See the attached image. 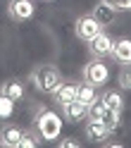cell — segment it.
Returning a JSON list of instances; mask_svg holds the SVG:
<instances>
[{
    "mask_svg": "<svg viewBox=\"0 0 131 148\" xmlns=\"http://www.w3.org/2000/svg\"><path fill=\"white\" fill-rule=\"evenodd\" d=\"M36 132L41 141H57L62 134V117L48 108H41L36 115Z\"/></svg>",
    "mask_w": 131,
    "mask_h": 148,
    "instance_id": "obj_1",
    "label": "cell"
},
{
    "mask_svg": "<svg viewBox=\"0 0 131 148\" xmlns=\"http://www.w3.org/2000/svg\"><path fill=\"white\" fill-rule=\"evenodd\" d=\"M31 81H33V86L38 91H43V93H53V91L60 86L62 74H60V69L55 67V64H41L38 69H33Z\"/></svg>",
    "mask_w": 131,
    "mask_h": 148,
    "instance_id": "obj_2",
    "label": "cell"
},
{
    "mask_svg": "<svg viewBox=\"0 0 131 148\" xmlns=\"http://www.w3.org/2000/svg\"><path fill=\"white\" fill-rule=\"evenodd\" d=\"M107 79H110V67L102 58H93L83 64V81L86 84H93L96 88H100L107 84Z\"/></svg>",
    "mask_w": 131,
    "mask_h": 148,
    "instance_id": "obj_3",
    "label": "cell"
},
{
    "mask_svg": "<svg viewBox=\"0 0 131 148\" xmlns=\"http://www.w3.org/2000/svg\"><path fill=\"white\" fill-rule=\"evenodd\" d=\"M74 31H76V36H79L81 41L88 43V41H93V38L102 31V26L96 22V17H93V14H83V17H79V19H76Z\"/></svg>",
    "mask_w": 131,
    "mask_h": 148,
    "instance_id": "obj_4",
    "label": "cell"
},
{
    "mask_svg": "<svg viewBox=\"0 0 131 148\" xmlns=\"http://www.w3.org/2000/svg\"><path fill=\"white\" fill-rule=\"evenodd\" d=\"M7 14L14 22H29L36 14V5H33V0H10L7 3Z\"/></svg>",
    "mask_w": 131,
    "mask_h": 148,
    "instance_id": "obj_5",
    "label": "cell"
},
{
    "mask_svg": "<svg viewBox=\"0 0 131 148\" xmlns=\"http://www.w3.org/2000/svg\"><path fill=\"white\" fill-rule=\"evenodd\" d=\"M112 45H115L112 36L100 31L93 41H88V50H91L93 58H110V55H112Z\"/></svg>",
    "mask_w": 131,
    "mask_h": 148,
    "instance_id": "obj_6",
    "label": "cell"
},
{
    "mask_svg": "<svg viewBox=\"0 0 131 148\" xmlns=\"http://www.w3.org/2000/svg\"><path fill=\"white\" fill-rule=\"evenodd\" d=\"M91 14L96 17V22H98L100 26H110V24H115V19H117V10H115L112 5H107L105 0H100V3L93 7Z\"/></svg>",
    "mask_w": 131,
    "mask_h": 148,
    "instance_id": "obj_7",
    "label": "cell"
},
{
    "mask_svg": "<svg viewBox=\"0 0 131 148\" xmlns=\"http://www.w3.org/2000/svg\"><path fill=\"white\" fill-rule=\"evenodd\" d=\"M110 134H112V132L105 127V122H102V119H88V124H86V136H88V141L102 143V141H107Z\"/></svg>",
    "mask_w": 131,
    "mask_h": 148,
    "instance_id": "obj_8",
    "label": "cell"
},
{
    "mask_svg": "<svg viewBox=\"0 0 131 148\" xmlns=\"http://www.w3.org/2000/svg\"><path fill=\"white\" fill-rule=\"evenodd\" d=\"M62 115H64V119H69V122H81V119L88 117V105L79 103V100H69V103L62 105Z\"/></svg>",
    "mask_w": 131,
    "mask_h": 148,
    "instance_id": "obj_9",
    "label": "cell"
},
{
    "mask_svg": "<svg viewBox=\"0 0 131 148\" xmlns=\"http://www.w3.org/2000/svg\"><path fill=\"white\" fill-rule=\"evenodd\" d=\"M22 136H24V129H22V127H17V124H7V127L0 129V146L14 148V146H19Z\"/></svg>",
    "mask_w": 131,
    "mask_h": 148,
    "instance_id": "obj_10",
    "label": "cell"
},
{
    "mask_svg": "<svg viewBox=\"0 0 131 148\" xmlns=\"http://www.w3.org/2000/svg\"><path fill=\"white\" fill-rule=\"evenodd\" d=\"M110 58H115L119 64H131V38H117L115 45H112V55Z\"/></svg>",
    "mask_w": 131,
    "mask_h": 148,
    "instance_id": "obj_11",
    "label": "cell"
},
{
    "mask_svg": "<svg viewBox=\"0 0 131 148\" xmlns=\"http://www.w3.org/2000/svg\"><path fill=\"white\" fill-rule=\"evenodd\" d=\"M76 88H79V84H72V81H60V86L53 91V96H55V100H57V105L62 108L64 103H69V100H76Z\"/></svg>",
    "mask_w": 131,
    "mask_h": 148,
    "instance_id": "obj_12",
    "label": "cell"
},
{
    "mask_svg": "<svg viewBox=\"0 0 131 148\" xmlns=\"http://www.w3.org/2000/svg\"><path fill=\"white\" fill-rule=\"evenodd\" d=\"M0 91H3L5 96H10V98L14 100V103L24 98V84H22L19 79H7V81H3V86H0Z\"/></svg>",
    "mask_w": 131,
    "mask_h": 148,
    "instance_id": "obj_13",
    "label": "cell"
},
{
    "mask_svg": "<svg viewBox=\"0 0 131 148\" xmlns=\"http://www.w3.org/2000/svg\"><path fill=\"white\" fill-rule=\"evenodd\" d=\"M100 100H102L110 110H124V96H121L119 91H115V88L102 91V93H100Z\"/></svg>",
    "mask_w": 131,
    "mask_h": 148,
    "instance_id": "obj_14",
    "label": "cell"
},
{
    "mask_svg": "<svg viewBox=\"0 0 131 148\" xmlns=\"http://www.w3.org/2000/svg\"><path fill=\"white\" fill-rule=\"evenodd\" d=\"M98 98V88L93 86V84H79V88H76V100L79 103H83V105H91L93 100Z\"/></svg>",
    "mask_w": 131,
    "mask_h": 148,
    "instance_id": "obj_15",
    "label": "cell"
},
{
    "mask_svg": "<svg viewBox=\"0 0 131 148\" xmlns=\"http://www.w3.org/2000/svg\"><path fill=\"white\" fill-rule=\"evenodd\" d=\"M102 122H105V127L110 129L112 134L119 129V124H121V110H105V115H102Z\"/></svg>",
    "mask_w": 131,
    "mask_h": 148,
    "instance_id": "obj_16",
    "label": "cell"
},
{
    "mask_svg": "<svg viewBox=\"0 0 131 148\" xmlns=\"http://www.w3.org/2000/svg\"><path fill=\"white\" fill-rule=\"evenodd\" d=\"M14 115V100L0 91V119H10Z\"/></svg>",
    "mask_w": 131,
    "mask_h": 148,
    "instance_id": "obj_17",
    "label": "cell"
},
{
    "mask_svg": "<svg viewBox=\"0 0 131 148\" xmlns=\"http://www.w3.org/2000/svg\"><path fill=\"white\" fill-rule=\"evenodd\" d=\"M105 110H107V105L102 103V100H100V96H98V98L88 105V119H102Z\"/></svg>",
    "mask_w": 131,
    "mask_h": 148,
    "instance_id": "obj_18",
    "label": "cell"
},
{
    "mask_svg": "<svg viewBox=\"0 0 131 148\" xmlns=\"http://www.w3.org/2000/svg\"><path fill=\"white\" fill-rule=\"evenodd\" d=\"M38 141H41L38 132H24L22 141H19V148H36V146H38Z\"/></svg>",
    "mask_w": 131,
    "mask_h": 148,
    "instance_id": "obj_19",
    "label": "cell"
},
{
    "mask_svg": "<svg viewBox=\"0 0 131 148\" xmlns=\"http://www.w3.org/2000/svg\"><path fill=\"white\" fill-rule=\"evenodd\" d=\"M119 86L124 91H131V64H126V69L119 72Z\"/></svg>",
    "mask_w": 131,
    "mask_h": 148,
    "instance_id": "obj_20",
    "label": "cell"
},
{
    "mask_svg": "<svg viewBox=\"0 0 131 148\" xmlns=\"http://www.w3.org/2000/svg\"><path fill=\"white\" fill-rule=\"evenodd\" d=\"M107 5H112L117 12H126V10H131V0H105Z\"/></svg>",
    "mask_w": 131,
    "mask_h": 148,
    "instance_id": "obj_21",
    "label": "cell"
},
{
    "mask_svg": "<svg viewBox=\"0 0 131 148\" xmlns=\"http://www.w3.org/2000/svg\"><path fill=\"white\" fill-rule=\"evenodd\" d=\"M57 146L60 148H79V141H76V138H62Z\"/></svg>",
    "mask_w": 131,
    "mask_h": 148,
    "instance_id": "obj_22",
    "label": "cell"
}]
</instances>
